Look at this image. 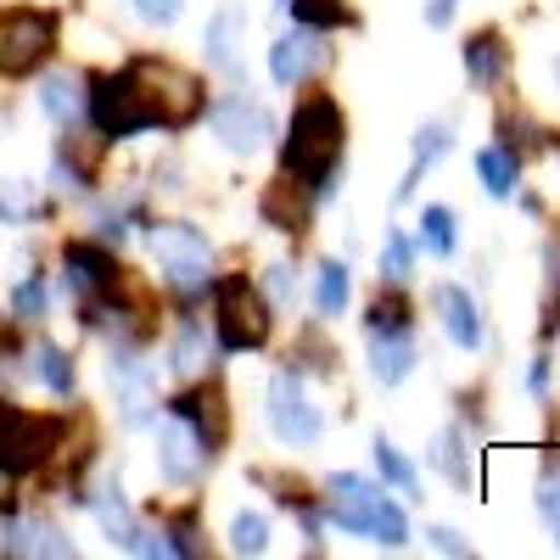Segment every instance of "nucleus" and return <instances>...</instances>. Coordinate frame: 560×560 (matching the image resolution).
<instances>
[{
  "label": "nucleus",
  "mask_w": 560,
  "mask_h": 560,
  "mask_svg": "<svg viewBox=\"0 0 560 560\" xmlns=\"http://www.w3.org/2000/svg\"><path fill=\"white\" fill-rule=\"evenodd\" d=\"M208 303H213V348L219 353H258L269 342L275 308L247 275H213Z\"/></svg>",
  "instance_id": "3"
},
{
  "label": "nucleus",
  "mask_w": 560,
  "mask_h": 560,
  "mask_svg": "<svg viewBox=\"0 0 560 560\" xmlns=\"http://www.w3.org/2000/svg\"><path fill=\"white\" fill-rule=\"evenodd\" d=\"M68 443V415H34L12 398H0V477H34L45 471Z\"/></svg>",
  "instance_id": "4"
},
{
  "label": "nucleus",
  "mask_w": 560,
  "mask_h": 560,
  "mask_svg": "<svg viewBox=\"0 0 560 560\" xmlns=\"http://www.w3.org/2000/svg\"><path fill=\"white\" fill-rule=\"evenodd\" d=\"M448 147H454V124H443V118H432V124H420L415 129V152H409V168H404V179L393 185V208H404L415 191H420V179H427L443 158H448Z\"/></svg>",
  "instance_id": "20"
},
{
  "label": "nucleus",
  "mask_w": 560,
  "mask_h": 560,
  "mask_svg": "<svg viewBox=\"0 0 560 560\" xmlns=\"http://www.w3.org/2000/svg\"><path fill=\"white\" fill-rule=\"evenodd\" d=\"M7 555H28V560H73L79 544L51 522V516H39V510H12L7 516V544H0Z\"/></svg>",
  "instance_id": "17"
},
{
  "label": "nucleus",
  "mask_w": 560,
  "mask_h": 560,
  "mask_svg": "<svg viewBox=\"0 0 560 560\" xmlns=\"http://www.w3.org/2000/svg\"><path fill=\"white\" fill-rule=\"evenodd\" d=\"M348 152V113L331 90H308V96L292 107V124L280 135V174L319 191L325 179L342 168Z\"/></svg>",
  "instance_id": "1"
},
{
  "label": "nucleus",
  "mask_w": 560,
  "mask_h": 560,
  "mask_svg": "<svg viewBox=\"0 0 560 560\" xmlns=\"http://www.w3.org/2000/svg\"><path fill=\"white\" fill-rule=\"evenodd\" d=\"M415 236H409V230H387V236H382V287H409V275H415Z\"/></svg>",
  "instance_id": "35"
},
{
  "label": "nucleus",
  "mask_w": 560,
  "mask_h": 560,
  "mask_svg": "<svg viewBox=\"0 0 560 560\" xmlns=\"http://www.w3.org/2000/svg\"><path fill=\"white\" fill-rule=\"evenodd\" d=\"M555 84H560V57H555Z\"/></svg>",
  "instance_id": "47"
},
{
  "label": "nucleus",
  "mask_w": 560,
  "mask_h": 560,
  "mask_svg": "<svg viewBox=\"0 0 560 560\" xmlns=\"http://www.w3.org/2000/svg\"><path fill=\"white\" fill-rule=\"evenodd\" d=\"M147 247L168 280V292L179 298H208V280L219 275L213 269V242L202 236V224H185V219H152L147 230Z\"/></svg>",
  "instance_id": "5"
},
{
  "label": "nucleus",
  "mask_w": 560,
  "mask_h": 560,
  "mask_svg": "<svg viewBox=\"0 0 560 560\" xmlns=\"http://www.w3.org/2000/svg\"><path fill=\"white\" fill-rule=\"evenodd\" d=\"M135 18L147 23V28H174L185 18V0H129Z\"/></svg>",
  "instance_id": "42"
},
{
  "label": "nucleus",
  "mask_w": 560,
  "mask_h": 560,
  "mask_svg": "<svg viewBox=\"0 0 560 560\" xmlns=\"http://www.w3.org/2000/svg\"><path fill=\"white\" fill-rule=\"evenodd\" d=\"M415 325V308L404 298V287H382L376 298H370L364 308V331H409Z\"/></svg>",
  "instance_id": "34"
},
{
  "label": "nucleus",
  "mask_w": 560,
  "mask_h": 560,
  "mask_svg": "<svg viewBox=\"0 0 560 560\" xmlns=\"http://www.w3.org/2000/svg\"><path fill=\"white\" fill-rule=\"evenodd\" d=\"M129 68L158 107V129H191L208 113V90L191 68H179L168 57H129Z\"/></svg>",
  "instance_id": "8"
},
{
  "label": "nucleus",
  "mask_w": 560,
  "mask_h": 560,
  "mask_svg": "<svg viewBox=\"0 0 560 560\" xmlns=\"http://www.w3.org/2000/svg\"><path fill=\"white\" fill-rule=\"evenodd\" d=\"M493 147H504L510 158H516V163L527 168V158L555 152V129L533 124L527 113H499V118H493Z\"/></svg>",
  "instance_id": "24"
},
{
  "label": "nucleus",
  "mask_w": 560,
  "mask_h": 560,
  "mask_svg": "<svg viewBox=\"0 0 560 560\" xmlns=\"http://www.w3.org/2000/svg\"><path fill=\"white\" fill-rule=\"evenodd\" d=\"M370 454H376V471H382V482L387 488H398L409 504H420V499H427V493H420V471H415V459L387 438V432H376V443H370Z\"/></svg>",
  "instance_id": "31"
},
{
  "label": "nucleus",
  "mask_w": 560,
  "mask_h": 560,
  "mask_svg": "<svg viewBox=\"0 0 560 560\" xmlns=\"http://www.w3.org/2000/svg\"><path fill=\"white\" fill-rule=\"evenodd\" d=\"M264 420H269L275 443H287V448H314V443L325 438V415H319V404L308 398L303 364H275V370H269Z\"/></svg>",
  "instance_id": "7"
},
{
  "label": "nucleus",
  "mask_w": 560,
  "mask_h": 560,
  "mask_svg": "<svg viewBox=\"0 0 560 560\" xmlns=\"http://www.w3.org/2000/svg\"><path fill=\"white\" fill-rule=\"evenodd\" d=\"M477 179H482V191L493 197V202H510V197H516V185H522V163L516 158H510L504 147H493V140H488V147H477Z\"/></svg>",
  "instance_id": "32"
},
{
  "label": "nucleus",
  "mask_w": 560,
  "mask_h": 560,
  "mask_svg": "<svg viewBox=\"0 0 560 560\" xmlns=\"http://www.w3.org/2000/svg\"><path fill=\"white\" fill-rule=\"evenodd\" d=\"M325 62H331V45H325V34L298 28V23H292V34H280V39L269 45V79H275L280 90L308 84Z\"/></svg>",
  "instance_id": "14"
},
{
  "label": "nucleus",
  "mask_w": 560,
  "mask_h": 560,
  "mask_svg": "<svg viewBox=\"0 0 560 560\" xmlns=\"http://www.w3.org/2000/svg\"><path fill=\"white\" fill-rule=\"evenodd\" d=\"M158 533H163V544H168L174 560H197V555H208V533H202V510H197V504L168 510V516L158 522Z\"/></svg>",
  "instance_id": "30"
},
{
  "label": "nucleus",
  "mask_w": 560,
  "mask_h": 560,
  "mask_svg": "<svg viewBox=\"0 0 560 560\" xmlns=\"http://www.w3.org/2000/svg\"><path fill=\"white\" fill-rule=\"evenodd\" d=\"M107 376H113V404H118V420L129 432H140V427H152L158 420V370L140 359V348H113V359H107Z\"/></svg>",
  "instance_id": "11"
},
{
  "label": "nucleus",
  "mask_w": 560,
  "mask_h": 560,
  "mask_svg": "<svg viewBox=\"0 0 560 560\" xmlns=\"http://www.w3.org/2000/svg\"><path fill=\"white\" fill-rule=\"evenodd\" d=\"M370 544H382V549H404L409 544V516H404V504L398 499H382L376 504V516H370Z\"/></svg>",
  "instance_id": "37"
},
{
  "label": "nucleus",
  "mask_w": 560,
  "mask_h": 560,
  "mask_svg": "<svg viewBox=\"0 0 560 560\" xmlns=\"http://www.w3.org/2000/svg\"><path fill=\"white\" fill-rule=\"evenodd\" d=\"M533 504H538V516H544V527H549V538H555V549H560V459H549V465H544Z\"/></svg>",
  "instance_id": "39"
},
{
  "label": "nucleus",
  "mask_w": 560,
  "mask_h": 560,
  "mask_svg": "<svg viewBox=\"0 0 560 560\" xmlns=\"http://www.w3.org/2000/svg\"><path fill=\"white\" fill-rule=\"evenodd\" d=\"M314 191L308 185H298V179H269L264 191H258V219L269 224V230H280V236H308V224H314Z\"/></svg>",
  "instance_id": "18"
},
{
  "label": "nucleus",
  "mask_w": 560,
  "mask_h": 560,
  "mask_svg": "<svg viewBox=\"0 0 560 560\" xmlns=\"http://www.w3.org/2000/svg\"><path fill=\"white\" fill-rule=\"evenodd\" d=\"M208 454H202V443H197V432L185 427L179 415H168L163 427H158V477L168 482V488H191L202 471H208Z\"/></svg>",
  "instance_id": "16"
},
{
  "label": "nucleus",
  "mask_w": 560,
  "mask_h": 560,
  "mask_svg": "<svg viewBox=\"0 0 560 560\" xmlns=\"http://www.w3.org/2000/svg\"><path fill=\"white\" fill-rule=\"evenodd\" d=\"M382 499H387V482H370L359 471H331V477H325V522L353 533V538H364Z\"/></svg>",
  "instance_id": "13"
},
{
  "label": "nucleus",
  "mask_w": 560,
  "mask_h": 560,
  "mask_svg": "<svg viewBox=\"0 0 560 560\" xmlns=\"http://www.w3.org/2000/svg\"><path fill=\"white\" fill-rule=\"evenodd\" d=\"M348 298H353V269H348V258H325L319 275H314V319L331 325L337 314H348Z\"/></svg>",
  "instance_id": "28"
},
{
  "label": "nucleus",
  "mask_w": 560,
  "mask_h": 560,
  "mask_svg": "<svg viewBox=\"0 0 560 560\" xmlns=\"http://www.w3.org/2000/svg\"><path fill=\"white\" fill-rule=\"evenodd\" d=\"M269 549V516L264 510H236L230 522V555H264Z\"/></svg>",
  "instance_id": "38"
},
{
  "label": "nucleus",
  "mask_w": 560,
  "mask_h": 560,
  "mask_svg": "<svg viewBox=\"0 0 560 560\" xmlns=\"http://www.w3.org/2000/svg\"><path fill=\"white\" fill-rule=\"evenodd\" d=\"M163 415H179L185 427L197 432V443H202L208 459L224 454V443H230V404H224V387L213 376H197V382H185L179 393H168L163 398Z\"/></svg>",
  "instance_id": "10"
},
{
  "label": "nucleus",
  "mask_w": 560,
  "mask_h": 560,
  "mask_svg": "<svg viewBox=\"0 0 560 560\" xmlns=\"http://www.w3.org/2000/svg\"><path fill=\"white\" fill-rule=\"evenodd\" d=\"M459 68H465V84H471L477 96H493V90L510 79V39H504L499 28L465 34V45H459Z\"/></svg>",
  "instance_id": "19"
},
{
  "label": "nucleus",
  "mask_w": 560,
  "mask_h": 560,
  "mask_svg": "<svg viewBox=\"0 0 560 560\" xmlns=\"http://www.w3.org/2000/svg\"><path fill=\"white\" fill-rule=\"evenodd\" d=\"M62 280L73 298H107L118 280H124V264H118V247L96 242V236H73L62 242Z\"/></svg>",
  "instance_id": "12"
},
{
  "label": "nucleus",
  "mask_w": 560,
  "mask_h": 560,
  "mask_svg": "<svg viewBox=\"0 0 560 560\" xmlns=\"http://www.w3.org/2000/svg\"><path fill=\"white\" fill-rule=\"evenodd\" d=\"M62 45V18L51 7L0 12V79H34Z\"/></svg>",
  "instance_id": "6"
},
{
  "label": "nucleus",
  "mask_w": 560,
  "mask_h": 560,
  "mask_svg": "<svg viewBox=\"0 0 560 560\" xmlns=\"http://www.w3.org/2000/svg\"><path fill=\"white\" fill-rule=\"evenodd\" d=\"M370 337V376L382 387H404L420 364V342H415V325L409 331H364Z\"/></svg>",
  "instance_id": "21"
},
{
  "label": "nucleus",
  "mask_w": 560,
  "mask_h": 560,
  "mask_svg": "<svg viewBox=\"0 0 560 560\" xmlns=\"http://www.w3.org/2000/svg\"><path fill=\"white\" fill-rule=\"evenodd\" d=\"M415 247L427 258H454L459 253V219L448 202H427L415 219Z\"/></svg>",
  "instance_id": "27"
},
{
  "label": "nucleus",
  "mask_w": 560,
  "mask_h": 560,
  "mask_svg": "<svg viewBox=\"0 0 560 560\" xmlns=\"http://www.w3.org/2000/svg\"><path fill=\"white\" fill-rule=\"evenodd\" d=\"M45 308H51V303H45V275L28 269L18 287H12V314L18 319H45Z\"/></svg>",
  "instance_id": "41"
},
{
  "label": "nucleus",
  "mask_w": 560,
  "mask_h": 560,
  "mask_svg": "<svg viewBox=\"0 0 560 560\" xmlns=\"http://www.w3.org/2000/svg\"><path fill=\"white\" fill-rule=\"evenodd\" d=\"M34 102H39V113L51 118L57 129H68V124H79V118H84V79H79L73 68L45 73V79H39V90H34Z\"/></svg>",
  "instance_id": "25"
},
{
  "label": "nucleus",
  "mask_w": 560,
  "mask_h": 560,
  "mask_svg": "<svg viewBox=\"0 0 560 560\" xmlns=\"http://www.w3.org/2000/svg\"><path fill=\"white\" fill-rule=\"evenodd\" d=\"M527 393H533V398H549V353H538V359L527 364Z\"/></svg>",
  "instance_id": "45"
},
{
  "label": "nucleus",
  "mask_w": 560,
  "mask_h": 560,
  "mask_svg": "<svg viewBox=\"0 0 560 560\" xmlns=\"http://www.w3.org/2000/svg\"><path fill=\"white\" fill-rule=\"evenodd\" d=\"M560 337V236L544 242V319H538V342Z\"/></svg>",
  "instance_id": "36"
},
{
  "label": "nucleus",
  "mask_w": 560,
  "mask_h": 560,
  "mask_svg": "<svg viewBox=\"0 0 560 560\" xmlns=\"http://www.w3.org/2000/svg\"><path fill=\"white\" fill-rule=\"evenodd\" d=\"M28 370L45 382V393H57V398H73V387H79V376H73V359H68V348H57V342H34Z\"/></svg>",
  "instance_id": "33"
},
{
  "label": "nucleus",
  "mask_w": 560,
  "mask_h": 560,
  "mask_svg": "<svg viewBox=\"0 0 560 560\" xmlns=\"http://www.w3.org/2000/svg\"><path fill=\"white\" fill-rule=\"evenodd\" d=\"M208 129L236 158H258L264 147H275V113L247 90H224L219 102H208Z\"/></svg>",
  "instance_id": "9"
},
{
  "label": "nucleus",
  "mask_w": 560,
  "mask_h": 560,
  "mask_svg": "<svg viewBox=\"0 0 560 560\" xmlns=\"http://www.w3.org/2000/svg\"><path fill=\"white\" fill-rule=\"evenodd\" d=\"M549 158H560V140H555V152H549Z\"/></svg>",
  "instance_id": "48"
},
{
  "label": "nucleus",
  "mask_w": 560,
  "mask_h": 560,
  "mask_svg": "<svg viewBox=\"0 0 560 560\" xmlns=\"http://www.w3.org/2000/svg\"><path fill=\"white\" fill-rule=\"evenodd\" d=\"M84 118L90 129H96L107 147L113 140H135V135H147L158 129V107L147 96V84L135 79V68H113V73H90L84 79Z\"/></svg>",
  "instance_id": "2"
},
{
  "label": "nucleus",
  "mask_w": 560,
  "mask_h": 560,
  "mask_svg": "<svg viewBox=\"0 0 560 560\" xmlns=\"http://www.w3.org/2000/svg\"><path fill=\"white\" fill-rule=\"evenodd\" d=\"M280 12H287L298 28H314V34H337V28L359 34L364 28V18L353 12V0H280Z\"/></svg>",
  "instance_id": "26"
},
{
  "label": "nucleus",
  "mask_w": 560,
  "mask_h": 560,
  "mask_svg": "<svg viewBox=\"0 0 560 560\" xmlns=\"http://www.w3.org/2000/svg\"><path fill=\"white\" fill-rule=\"evenodd\" d=\"M420 18H427V28H448L459 18V0H427V12H420Z\"/></svg>",
  "instance_id": "44"
},
{
  "label": "nucleus",
  "mask_w": 560,
  "mask_h": 560,
  "mask_svg": "<svg viewBox=\"0 0 560 560\" xmlns=\"http://www.w3.org/2000/svg\"><path fill=\"white\" fill-rule=\"evenodd\" d=\"M258 292L269 298V308H275V314H287V308L298 303V269H292V264H269Z\"/></svg>",
  "instance_id": "40"
},
{
  "label": "nucleus",
  "mask_w": 560,
  "mask_h": 560,
  "mask_svg": "<svg viewBox=\"0 0 560 560\" xmlns=\"http://www.w3.org/2000/svg\"><path fill=\"white\" fill-rule=\"evenodd\" d=\"M208 353H213V337L202 331V319L185 314L179 331H174V342H168V370H174L179 382H197L202 364H208Z\"/></svg>",
  "instance_id": "29"
},
{
  "label": "nucleus",
  "mask_w": 560,
  "mask_h": 560,
  "mask_svg": "<svg viewBox=\"0 0 560 560\" xmlns=\"http://www.w3.org/2000/svg\"><path fill=\"white\" fill-rule=\"evenodd\" d=\"M516 197H522V208H527L533 219H544V202H538V191H522V185H516Z\"/></svg>",
  "instance_id": "46"
},
{
  "label": "nucleus",
  "mask_w": 560,
  "mask_h": 560,
  "mask_svg": "<svg viewBox=\"0 0 560 560\" xmlns=\"http://www.w3.org/2000/svg\"><path fill=\"white\" fill-rule=\"evenodd\" d=\"M427 465L459 493H471L477 488V465H471V448H465V432L459 427H438L432 443H427Z\"/></svg>",
  "instance_id": "22"
},
{
  "label": "nucleus",
  "mask_w": 560,
  "mask_h": 560,
  "mask_svg": "<svg viewBox=\"0 0 560 560\" xmlns=\"http://www.w3.org/2000/svg\"><path fill=\"white\" fill-rule=\"evenodd\" d=\"M427 544H432L438 555H454V560H471V555H477V544L465 538V533H454V527H427Z\"/></svg>",
  "instance_id": "43"
},
{
  "label": "nucleus",
  "mask_w": 560,
  "mask_h": 560,
  "mask_svg": "<svg viewBox=\"0 0 560 560\" xmlns=\"http://www.w3.org/2000/svg\"><path fill=\"white\" fill-rule=\"evenodd\" d=\"M242 28H247V7H219V12L208 18V28H202V62L236 79V73H242V62H236Z\"/></svg>",
  "instance_id": "23"
},
{
  "label": "nucleus",
  "mask_w": 560,
  "mask_h": 560,
  "mask_svg": "<svg viewBox=\"0 0 560 560\" xmlns=\"http://www.w3.org/2000/svg\"><path fill=\"white\" fill-rule=\"evenodd\" d=\"M432 308L443 319V331L459 353H482L488 348V319H482V303L471 298V287H459V280H438L432 287Z\"/></svg>",
  "instance_id": "15"
}]
</instances>
